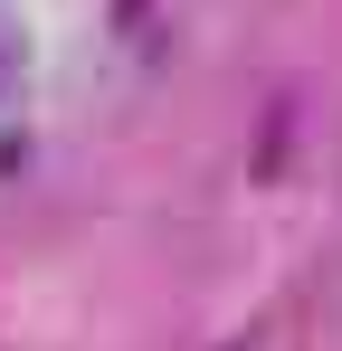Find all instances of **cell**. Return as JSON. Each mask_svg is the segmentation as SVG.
<instances>
[{
    "instance_id": "6da1fadb",
    "label": "cell",
    "mask_w": 342,
    "mask_h": 351,
    "mask_svg": "<svg viewBox=\"0 0 342 351\" xmlns=\"http://www.w3.org/2000/svg\"><path fill=\"white\" fill-rule=\"evenodd\" d=\"M19 66H29V38H19V19L0 10V95H19Z\"/></svg>"
}]
</instances>
